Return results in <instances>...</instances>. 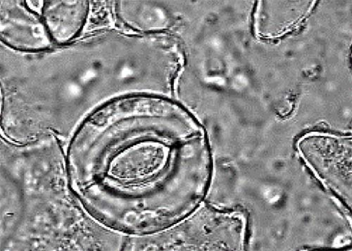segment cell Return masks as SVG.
<instances>
[{
  "instance_id": "obj_4",
  "label": "cell",
  "mask_w": 352,
  "mask_h": 251,
  "mask_svg": "<svg viewBox=\"0 0 352 251\" xmlns=\"http://www.w3.org/2000/svg\"><path fill=\"white\" fill-rule=\"evenodd\" d=\"M91 1H42L40 14L54 46L80 37L91 12Z\"/></svg>"
},
{
  "instance_id": "obj_1",
  "label": "cell",
  "mask_w": 352,
  "mask_h": 251,
  "mask_svg": "<svg viewBox=\"0 0 352 251\" xmlns=\"http://www.w3.org/2000/svg\"><path fill=\"white\" fill-rule=\"evenodd\" d=\"M179 117L153 111L116 116L86 143L72 171L85 179L87 206L109 228L132 235L161 233L194 205L186 134ZM185 119H184V120Z\"/></svg>"
},
{
  "instance_id": "obj_3",
  "label": "cell",
  "mask_w": 352,
  "mask_h": 251,
  "mask_svg": "<svg viewBox=\"0 0 352 251\" xmlns=\"http://www.w3.org/2000/svg\"><path fill=\"white\" fill-rule=\"evenodd\" d=\"M0 40L6 47L22 53L41 52L55 47L40 12L28 1L0 3Z\"/></svg>"
},
{
  "instance_id": "obj_2",
  "label": "cell",
  "mask_w": 352,
  "mask_h": 251,
  "mask_svg": "<svg viewBox=\"0 0 352 251\" xmlns=\"http://www.w3.org/2000/svg\"><path fill=\"white\" fill-rule=\"evenodd\" d=\"M0 50L3 100L21 122L63 100L80 104L82 122V105L86 118L113 99L166 87V54L154 35L103 30L41 52Z\"/></svg>"
}]
</instances>
